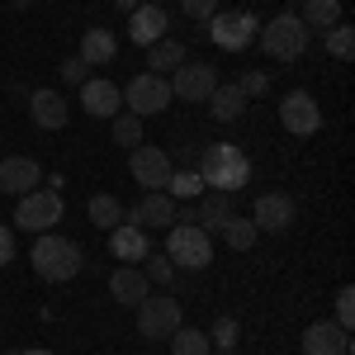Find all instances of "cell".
Returning a JSON list of instances; mask_svg holds the SVG:
<instances>
[{
    "instance_id": "obj_3",
    "label": "cell",
    "mask_w": 355,
    "mask_h": 355,
    "mask_svg": "<svg viewBox=\"0 0 355 355\" xmlns=\"http://www.w3.org/2000/svg\"><path fill=\"white\" fill-rule=\"evenodd\" d=\"M308 43H313V33H308V24H303L299 15H275L270 24H261V48H266V57H275V62H299L303 53H308Z\"/></svg>"
},
{
    "instance_id": "obj_41",
    "label": "cell",
    "mask_w": 355,
    "mask_h": 355,
    "mask_svg": "<svg viewBox=\"0 0 355 355\" xmlns=\"http://www.w3.org/2000/svg\"><path fill=\"white\" fill-rule=\"evenodd\" d=\"M209 355H237V351H209Z\"/></svg>"
},
{
    "instance_id": "obj_17",
    "label": "cell",
    "mask_w": 355,
    "mask_h": 355,
    "mask_svg": "<svg viewBox=\"0 0 355 355\" xmlns=\"http://www.w3.org/2000/svg\"><path fill=\"white\" fill-rule=\"evenodd\" d=\"M110 294H114V303L137 308V303L152 294V279L142 275V266H119V270L110 275Z\"/></svg>"
},
{
    "instance_id": "obj_23",
    "label": "cell",
    "mask_w": 355,
    "mask_h": 355,
    "mask_svg": "<svg viewBox=\"0 0 355 355\" xmlns=\"http://www.w3.org/2000/svg\"><path fill=\"white\" fill-rule=\"evenodd\" d=\"M204 105H209V114H214V123H237V119L246 114V95L237 90V85H223L218 81V85H214V95H209Z\"/></svg>"
},
{
    "instance_id": "obj_19",
    "label": "cell",
    "mask_w": 355,
    "mask_h": 355,
    "mask_svg": "<svg viewBox=\"0 0 355 355\" xmlns=\"http://www.w3.org/2000/svg\"><path fill=\"white\" fill-rule=\"evenodd\" d=\"M28 114H33V123H38V128H48V133L67 128V119H71L67 100H62L57 90H33V95H28Z\"/></svg>"
},
{
    "instance_id": "obj_32",
    "label": "cell",
    "mask_w": 355,
    "mask_h": 355,
    "mask_svg": "<svg viewBox=\"0 0 355 355\" xmlns=\"http://www.w3.org/2000/svg\"><path fill=\"white\" fill-rule=\"evenodd\" d=\"M142 275H147L152 284H166V279L175 275V266H171L166 256H152V251H147V256H142Z\"/></svg>"
},
{
    "instance_id": "obj_16",
    "label": "cell",
    "mask_w": 355,
    "mask_h": 355,
    "mask_svg": "<svg viewBox=\"0 0 355 355\" xmlns=\"http://www.w3.org/2000/svg\"><path fill=\"white\" fill-rule=\"evenodd\" d=\"M303 355H351V331L336 322H313L303 331Z\"/></svg>"
},
{
    "instance_id": "obj_39",
    "label": "cell",
    "mask_w": 355,
    "mask_h": 355,
    "mask_svg": "<svg viewBox=\"0 0 355 355\" xmlns=\"http://www.w3.org/2000/svg\"><path fill=\"white\" fill-rule=\"evenodd\" d=\"M15 355H53V351H43V346H28V351H15Z\"/></svg>"
},
{
    "instance_id": "obj_12",
    "label": "cell",
    "mask_w": 355,
    "mask_h": 355,
    "mask_svg": "<svg viewBox=\"0 0 355 355\" xmlns=\"http://www.w3.org/2000/svg\"><path fill=\"white\" fill-rule=\"evenodd\" d=\"M294 199L289 194H279V190H270V194H261L256 199V209H251V223H256V232H284L289 223H294Z\"/></svg>"
},
{
    "instance_id": "obj_21",
    "label": "cell",
    "mask_w": 355,
    "mask_h": 355,
    "mask_svg": "<svg viewBox=\"0 0 355 355\" xmlns=\"http://www.w3.org/2000/svg\"><path fill=\"white\" fill-rule=\"evenodd\" d=\"M110 251L123 261V266H142V256L152 251V242H147V232L142 227H133V223H119L110 232Z\"/></svg>"
},
{
    "instance_id": "obj_42",
    "label": "cell",
    "mask_w": 355,
    "mask_h": 355,
    "mask_svg": "<svg viewBox=\"0 0 355 355\" xmlns=\"http://www.w3.org/2000/svg\"><path fill=\"white\" fill-rule=\"evenodd\" d=\"M152 5H162V0H152Z\"/></svg>"
},
{
    "instance_id": "obj_7",
    "label": "cell",
    "mask_w": 355,
    "mask_h": 355,
    "mask_svg": "<svg viewBox=\"0 0 355 355\" xmlns=\"http://www.w3.org/2000/svg\"><path fill=\"white\" fill-rule=\"evenodd\" d=\"M180 322H185V308H180V299H171V294H147V299L137 303V331L147 341H166Z\"/></svg>"
},
{
    "instance_id": "obj_18",
    "label": "cell",
    "mask_w": 355,
    "mask_h": 355,
    "mask_svg": "<svg viewBox=\"0 0 355 355\" xmlns=\"http://www.w3.org/2000/svg\"><path fill=\"white\" fill-rule=\"evenodd\" d=\"M119 105H123V90L114 81H95V76H90V81L81 85V110L90 114V119H114Z\"/></svg>"
},
{
    "instance_id": "obj_27",
    "label": "cell",
    "mask_w": 355,
    "mask_h": 355,
    "mask_svg": "<svg viewBox=\"0 0 355 355\" xmlns=\"http://www.w3.org/2000/svg\"><path fill=\"white\" fill-rule=\"evenodd\" d=\"M171 351H175V355H209V351H214V341H209V331L185 327V322H180V327L171 331Z\"/></svg>"
},
{
    "instance_id": "obj_20",
    "label": "cell",
    "mask_w": 355,
    "mask_h": 355,
    "mask_svg": "<svg viewBox=\"0 0 355 355\" xmlns=\"http://www.w3.org/2000/svg\"><path fill=\"white\" fill-rule=\"evenodd\" d=\"M227 218H237V199H232V194H223V190L199 194V209H194V223H199L204 232H223V223H227Z\"/></svg>"
},
{
    "instance_id": "obj_22",
    "label": "cell",
    "mask_w": 355,
    "mask_h": 355,
    "mask_svg": "<svg viewBox=\"0 0 355 355\" xmlns=\"http://www.w3.org/2000/svg\"><path fill=\"white\" fill-rule=\"evenodd\" d=\"M85 67H110L114 57H119V38H114V28H85L81 33V53H76Z\"/></svg>"
},
{
    "instance_id": "obj_25",
    "label": "cell",
    "mask_w": 355,
    "mask_h": 355,
    "mask_svg": "<svg viewBox=\"0 0 355 355\" xmlns=\"http://www.w3.org/2000/svg\"><path fill=\"white\" fill-rule=\"evenodd\" d=\"M303 24L308 33H327L331 24H341V0H303Z\"/></svg>"
},
{
    "instance_id": "obj_38",
    "label": "cell",
    "mask_w": 355,
    "mask_h": 355,
    "mask_svg": "<svg viewBox=\"0 0 355 355\" xmlns=\"http://www.w3.org/2000/svg\"><path fill=\"white\" fill-rule=\"evenodd\" d=\"M10 256H15V232L0 223V266H10Z\"/></svg>"
},
{
    "instance_id": "obj_33",
    "label": "cell",
    "mask_w": 355,
    "mask_h": 355,
    "mask_svg": "<svg viewBox=\"0 0 355 355\" xmlns=\"http://www.w3.org/2000/svg\"><path fill=\"white\" fill-rule=\"evenodd\" d=\"M237 336H242L237 318H218V322H214V336H209V341H218V351H232V346H237Z\"/></svg>"
},
{
    "instance_id": "obj_26",
    "label": "cell",
    "mask_w": 355,
    "mask_h": 355,
    "mask_svg": "<svg viewBox=\"0 0 355 355\" xmlns=\"http://www.w3.org/2000/svg\"><path fill=\"white\" fill-rule=\"evenodd\" d=\"M85 214H90V223H95L100 232H114V227L123 223V204H119L114 194H90V204H85Z\"/></svg>"
},
{
    "instance_id": "obj_37",
    "label": "cell",
    "mask_w": 355,
    "mask_h": 355,
    "mask_svg": "<svg viewBox=\"0 0 355 355\" xmlns=\"http://www.w3.org/2000/svg\"><path fill=\"white\" fill-rule=\"evenodd\" d=\"M180 10H185V19H209V15H218V0H180Z\"/></svg>"
},
{
    "instance_id": "obj_28",
    "label": "cell",
    "mask_w": 355,
    "mask_h": 355,
    "mask_svg": "<svg viewBox=\"0 0 355 355\" xmlns=\"http://www.w3.org/2000/svg\"><path fill=\"white\" fill-rule=\"evenodd\" d=\"M322 38H327V57H336V62H351V57H355V28L346 24V19L331 24Z\"/></svg>"
},
{
    "instance_id": "obj_30",
    "label": "cell",
    "mask_w": 355,
    "mask_h": 355,
    "mask_svg": "<svg viewBox=\"0 0 355 355\" xmlns=\"http://www.w3.org/2000/svg\"><path fill=\"white\" fill-rule=\"evenodd\" d=\"M166 194H171V199H199V194H204V175H199V171H171Z\"/></svg>"
},
{
    "instance_id": "obj_9",
    "label": "cell",
    "mask_w": 355,
    "mask_h": 355,
    "mask_svg": "<svg viewBox=\"0 0 355 355\" xmlns=\"http://www.w3.org/2000/svg\"><path fill=\"white\" fill-rule=\"evenodd\" d=\"M123 105H128V114H137V119H152V114H162L166 105H171V85H166V76L142 71V76H133V81H128Z\"/></svg>"
},
{
    "instance_id": "obj_40",
    "label": "cell",
    "mask_w": 355,
    "mask_h": 355,
    "mask_svg": "<svg viewBox=\"0 0 355 355\" xmlns=\"http://www.w3.org/2000/svg\"><path fill=\"white\" fill-rule=\"evenodd\" d=\"M119 10H137V0H119Z\"/></svg>"
},
{
    "instance_id": "obj_4",
    "label": "cell",
    "mask_w": 355,
    "mask_h": 355,
    "mask_svg": "<svg viewBox=\"0 0 355 355\" xmlns=\"http://www.w3.org/2000/svg\"><path fill=\"white\" fill-rule=\"evenodd\" d=\"M166 261L180 266V270H204L214 261V242L199 223H171V237H166Z\"/></svg>"
},
{
    "instance_id": "obj_24",
    "label": "cell",
    "mask_w": 355,
    "mask_h": 355,
    "mask_svg": "<svg viewBox=\"0 0 355 355\" xmlns=\"http://www.w3.org/2000/svg\"><path fill=\"white\" fill-rule=\"evenodd\" d=\"M180 62H190V53H185L180 38H157V43L147 48V67H152V76H171Z\"/></svg>"
},
{
    "instance_id": "obj_5",
    "label": "cell",
    "mask_w": 355,
    "mask_h": 355,
    "mask_svg": "<svg viewBox=\"0 0 355 355\" xmlns=\"http://www.w3.org/2000/svg\"><path fill=\"white\" fill-rule=\"evenodd\" d=\"M204 33L218 43L223 53H242V48H251V38L261 33V19L251 10H218V15L204 19Z\"/></svg>"
},
{
    "instance_id": "obj_36",
    "label": "cell",
    "mask_w": 355,
    "mask_h": 355,
    "mask_svg": "<svg viewBox=\"0 0 355 355\" xmlns=\"http://www.w3.org/2000/svg\"><path fill=\"white\" fill-rule=\"evenodd\" d=\"M62 81L67 85H85L90 81V67H85L81 57H67V62H62Z\"/></svg>"
},
{
    "instance_id": "obj_29",
    "label": "cell",
    "mask_w": 355,
    "mask_h": 355,
    "mask_svg": "<svg viewBox=\"0 0 355 355\" xmlns=\"http://www.w3.org/2000/svg\"><path fill=\"white\" fill-rule=\"evenodd\" d=\"M256 237H261V232H256V223H251V218H227V223H223V242L232 246V251H251Z\"/></svg>"
},
{
    "instance_id": "obj_1",
    "label": "cell",
    "mask_w": 355,
    "mask_h": 355,
    "mask_svg": "<svg viewBox=\"0 0 355 355\" xmlns=\"http://www.w3.org/2000/svg\"><path fill=\"white\" fill-rule=\"evenodd\" d=\"M28 266H33L38 279H48V284H67V279L81 275L85 251H81V242H71L62 232H38V242L28 251Z\"/></svg>"
},
{
    "instance_id": "obj_43",
    "label": "cell",
    "mask_w": 355,
    "mask_h": 355,
    "mask_svg": "<svg viewBox=\"0 0 355 355\" xmlns=\"http://www.w3.org/2000/svg\"><path fill=\"white\" fill-rule=\"evenodd\" d=\"M0 355H5V351H0Z\"/></svg>"
},
{
    "instance_id": "obj_14",
    "label": "cell",
    "mask_w": 355,
    "mask_h": 355,
    "mask_svg": "<svg viewBox=\"0 0 355 355\" xmlns=\"http://www.w3.org/2000/svg\"><path fill=\"white\" fill-rule=\"evenodd\" d=\"M166 28H171V19H166L162 5H137V10H128V38H133L137 48H152L157 38H166Z\"/></svg>"
},
{
    "instance_id": "obj_10",
    "label": "cell",
    "mask_w": 355,
    "mask_h": 355,
    "mask_svg": "<svg viewBox=\"0 0 355 355\" xmlns=\"http://www.w3.org/2000/svg\"><path fill=\"white\" fill-rule=\"evenodd\" d=\"M279 123L294 137H313L322 128V110H318V100H313L308 90H289V95L279 100Z\"/></svg>"
},
{
    "instance_id": "obj_2",
    "label": "cell",
    "mask_w": 355,
    "mask_h": 355,
    "mask_svg": "<svg viewBox=\"0 0 355 355\" xmlns=\"http://www.w3.org/2000/svg\"><path fill=\"white\" fill-rule=\"evenodd\" d=\"M199 175H204V190L237 194L251 180V157L237 142H214V147L199 152Z\"/></svg>"
},
{
    "instance_id": "obj_11",
    "label": "cell",
    "mask_w": 355,
    "mask_h": 355,
    "mask_svg": "<svg viewBox=\"0 0 355 355\" xmlns=\"http://www.w3.org/2000/svg\"><path fill=\"white\" fill-rule=\"evenodd\" d=\"M171 157H166L162 147H133V157H128V175H133L142 190H166V180H171Z\"/></svg>"
},
{
    "instance_id": "obj_31",
    "label": "cell",
    "mask_w": 355,
    "mask_h": 355,
    "mask_svg": "<svg viewBox=\"0 0 355 355\" xmlns=\"http://www.w3.org/2000/svg\"><path fill=\"white\" fill-rule=\"evenodd\" d=\"M114 142L133 152L137 142H142V119L137 114H114Z\"/></svg>"
},
{
    "instance_id": "obj_13",
    "label": "cell",
    "mask_w": 355,
    "mask_h": 355,
    "mask_svg": "<svg viewBox=\"0 0 355 355\" xmlns=\"http://www.w3.org/2000/svg\"><path fill=\"white\" fill-rule=\"evenodd\" d=\"M123 218H133V227H171L175 223V199L166 190H147L142 199L133 204V214H123Z\"/></svg>"
},
{
    "instance_id": "obj_6",
    "label": "cell",
    "mask_w": 355,
    "mask_h": 355,
    "mask_svg": "<svg viewBox=\"0 0 355 355\" xmlns=\"http://www.w3.org/2000/svg\"><path fill=\"white\" fill-rule=\"evenodd\" d=\"M62 218H67V199H62L57 190H28V194H19L15 223H19L24 232H53Z\"/></svg>"
},
{
    "instance_id": "obj_15",
    "label": "cell",
    "mask_w": 355,
    "mask_h": 355,
    "mask_svg": "<svg viewBox=\"0 0 355 355\" xmlns=\"http://www.w3.org/2000/svg\"><path fill=\"white\" fill-rule=\"evenodd\" d=\"M38 180H43V166L33 162V157H5L0 162V190L5 194H28V190H38Z\"/></svg>"
},
{
    "instance_id": "obj_34",
    "label": "cell",
    "mask_w": 355,
    "mask_h": 355,
    "mask_svg": "<svg viewBox=\"0 0 355 355\" xmlns=\"http://www.w3.org/2000/svg\"><path fill=\"white\" fill-rule=\"evenodd\" d=\"M336 327H341V331L355 327V289H351V284L336 294Z\"/></svg>"
},
{
    "instance_id": "obj_35",
    "label": "cell",
    "mask_w": 355,
    "mask_h": 355,
    "mask_svg": "<svg viewBox=\"0 0 355 355\" xmlns=\"http://www.w3.org/2000/svg\"><path fill=\"white\" fill-rule=\"evenodd\" d=\"M237 90H242L246 100H256V95H266V90H270V76H266V71H246L242 81H237Z\"/></svg>"
},
{
    "instance_id": "obj_8",
    "label": "cell",
    "mask_w": 355,
    "mask_h": 355,
    "mask_svg": "<svg viewBox=\"0 0 355 355\" xmlns=\"http://www.w3.org/2000/svg\"><path fill=\"white\" fill-rule=\"evenodd\" d=\"M171 76H175V81H166L171 85V100H185V105H204L214 95V85H218L214 62H180Z\"/></svg>"
}]
</instances>
